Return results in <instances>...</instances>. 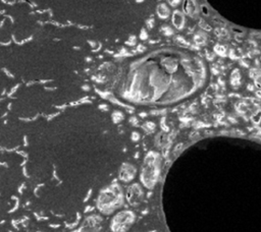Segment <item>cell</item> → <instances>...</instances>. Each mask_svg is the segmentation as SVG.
<instances>
[{
	"label": "cell",
	"mask_w": 261,
	"mask_h": 232,
	"mask_svg": "<svg viewBox=\"0 0 261 232\" xmlns=\"http://www.w3.org/2000/svg\"><path fill=\"white\" fill-rule=\"evenodd\" d=\"M160 32L166 36V37H169V36H172L173 35V30L169 26V25H162L160 27Z\"/></svg>",
	"instance_id": "obj_16"
},
{
	"label": "cell",
	"mask_w": 261,
	"mask_h": 232,
	"mask_svg": "<svg viewBox=\"0 0 261 232\" xmlns=\"http://www.w3.org/2000/svg\"><path fill=\"white\" fill-rule=\"evenodd\" d=\"M241 65H243V66H246V67L248 66V64H247L246 62H244V61H241Z\"/></svg>",
	"instance_id": "obj_24"
},
{
	"label": "cell",
	"mask_w": 261,
	"mask_h": 232,
	"mask_svg": "<svg viewBox=\"0 0 261 232\" xmlns=\"http://www.w3.org/2000/svg\"><path fill=\"white\" fill-rule=\"evenodd\" d=\"M161 169V158L156 152H149L142 163L140 170V180L144 187L152 189L158 182Z\"/></svg>",
	"instance_id": "obj_3"
},
{
	"label": "cell",
	"mask_w": 261,
	"mask_h": 232,
	"mask_svg": "<svg viewBox=\"0 0 261 232\" xmlns=\"http://www.w3.org/2000/svg\"><path fill=\"white\" fill-rule=\"evenodd\" d=\"M201 60L186 53L158 55L130 72L124 98L147 104H172L195 94L205 82Z\"/></svg>",
	"instance_id": "obj_1"
},
{
	"label": "cell",
	"mask_w": 261,
	"mask_h": 232,
	"mask_svg": "<svg viewBox=\"0 0 261 232\" xmlns=\"http://www.w3.org/2000/svg\"><path fill=\"white\" fill-rule=\"evenodd\" d=\"M255 83H256L257 86L261 88V72L255 77Z\"/></svg>",
	"instance_id": "obj_20"
},
{
	"label": "cell",
	"mask_w": 261,
	"mask_h": 232,
	"mask_svg": "<svg viewBox=\"0 0 261 232\" xmlns=\"http://www.w3.org/2000/svg\"><path fill=\"white\" fill-rule=\"evenodd\" d=\"M124 202V191L121 185L114 181L100 189L96 198V208L101 215L108 216L119 211Z\"/></svg>",
	"instance_id": "obj_2"
},
{
	"label": "cell",
	"mask_w": 261,
	"mask_h": 232,
	"mask_svg": "<svg viewBox=\"0 0 261 232\" xmlns=\"http://www.w3.org/2000/svg\"><path fill=\"white\" fill-rule=\"evenodd\" d=\"M136 221V214L132 210H119L110 219L111 232H127Z\"/></svg>",
	"instance_id": "obj_4"
},
{
	"label": "cell",
	"mask_w": 261,
	"mask_h": 232,
	"mask_svg": "<svg viewBox=\"0 0 261 232\" xmlns=\"http://www.w3.org/2000/svg\"><path fill=\"white\" fill-rule=\"evenodd\" d=\"M125 201L130 207H138L144 198V190L140 183H129L124 192Z\"/></svg>",
	"instance_id": "obj_6"
},
{
	"label": "cell",
	"mask_w": 261,
	"mask_h": 232,
	"mask_svg": "<svg viewBox=\"0 0 261 232\" xmlns=\"http://www.w3.org/2000/svg\"><path fill=\"white\" fill-rule=\"evenodd\" d=\"M194 42L197 44V45H205L206 42H207V35L204 33V32H198L194 35Z\"/></svg>",
	"instance_id": "obj_11"
},
{
	"label": "cell",
	"mask_w": 261,
	"mask_h": 232,
	"mask_svg": "<svg viewBox=\"0 0 261 232\" xmlns=\"http://www.w3.org/2000/svg\"><path fill=\"white\" fill-rule=\"evenodd\" d=\"M181 0H167L168 4L171 6V7H176L179 3H180Z\"/></svg>",
	"instance_id": "obj_19"
},
{
	"label": "cell",
	"mask_w": 261,
	"mask_h": 232,
	"mask_svg": "<svg viewBox=\"0 0 261 232\" xmlns=\"http://www.w3.org/2000/svg\"><path fill=\"white\" fill-rule=\"evenodd\" d=\"M182 11L190 17H196L199 14L197 0H182Z\"/></svg>",
	"instance_id": "obj_8"
},
{
	"label": "cell",
	"mask_w": 261,
	"mask_h": 232,
	"mask_svg": "<svg viewBox=\"0 0 261 232\" xmlns=\"http://www.w3.org/2000/svg\"><path fill=\"white\" fill-rule=\"evenodd\" d=\"M141 39L142 40H146L147 38H148V34H147V32L145 31V30H142V32H141Z\"/></svg>",
	"instance_id": "obj_21"
},
{
	"label": "cell",
	"mask_w": 261,
	"mask_h": 232,
	"mask_svg": "<svg viewBox=\"0 0 261 232\" xmlns=\"http://www.w3.org/2000/svg\"><path fill=\"white\" fill-rule=\"evenodd\" d=\"M260 72H261V70H259V69H256V68H254V69L252 68V69L250 70V76L255 78V77H256V76H257V75H258Z\"/></svg>",
	"instance_id": "obj_18"
},
{
	"label": "cell",
	"mask_w": 261,
	"mask_h": 232,
	"mask_svg": "<svg viewBox=\"0 0 261 232\" xmlns=\"http://www.w3.org/2000/svg\"><path fill=\"white\" fill-rule=\"evenodd\" d=\"M104 221L101 215L91 214L83 220L77 232H103Z\"/></svg>",
	"instance_id": "obj_5"
},
{
	"label": "cell",
	"mask_w": 261,
	"mask_h": 232,
	"mask_svg": "<svg viewBox=\"0 0 261 232\" xmlns=\"http://www.w3.org/2000/svg\"><path fill=\"white\" fill-rule=\"evenodd\" d=\"M147 25H148L149 28H152L153 25H154V19H153V18L148 19V20H147Z\"/></svg>",
	"instance_id": "obj_22"
},
{
	"label": "cell",
	"mask_w": 261,
	"mask_h": 232,
	"mask_svg": "<svg viewBox=\"0 0 261 232\" xmlns=\"http://www.w3.org/2000/svg\"><path fill=\"white\" fill-rule=\"evenodd\" d=\"M199 26L202 30H204V32H210L212 30V26L209 23H207L204 19H200L199 20Z\"/></svg>",
	"instance_id": "obj_17"
},
{
	"label": "cell",
	"mask_w": 261,
	"mask_h": 232,
	"mask_svg": "<svg viewBox=\"0 0 261 232\" xmlns=\"http://www.w3.org/2000/svg\"><path fill=\"white\" fill-rule=\"evenodd\" d=\"M137 175V169L136 167L128 163V162H124L120 165V167L118 168V172H117V177L118 180L120 182L123 183H130L135 177Z\"/></svg>",
	"instance_id": "obj_7"
},
{
	"label": "cell",
	"mask_w": 261,
	"mask_h": 232,
	"mask_svg": "<svg viewBox=\"0 0 261 232\" xmlns=\"http://www.w3.org/2000/svg\"><path fill=\"white\" fill-rule=\"evenodd\" d=\"M214 35H215L217 38L222 39V40H225V39H227V38L229 37V34H228L227 30L224 28V27H216V28L214 30Z\"/></svg>",
	"instance_id": "obj_13"
},
{
	"label": "cell",
	"mask_w": 261,
	"mask_h": 232,
	"mask_svg": "<svg viewBox=\"0 0 261 232\" xmlns=\"http://www.w3.org/2000/svg\"><path fill=\"white\" fill-rule=\"evenodd\" d=\"M241 82V73L239 69H233L230 74V83L232 85H238Z\"/></svg>",
	"instance_id": "obj_12"
},
{
	"label": "cell",
	"mask_w": 261,
	"mask_h": 232,
	"mask_svg": "<svg viewBox=\"0 0 261 232\" xmlns=\"http://www.w3.org/2000/svg\"><path fill=\"white\" fill-rule=\"evenodd\" d=\"M171 22L177 30H182L185 26V14L179 10H174L171 16Z\"/></svg>",
	"instance_id": "obj_9"
},
{
	"label": "cell",
	"mask_w": 261,
	"mask_h": 232,
	"mask_svg": "<svg viewBox=\"0 0 261 232\" xmlns=\"http://www.w3.org/2000/svg\"><path fill=\"white\" fill-rule=\"evenodd\" d=\"M156 13L157 15L162 18V19H166L169 17L170 15V9L167 6V4L165 3H159L156 7Z\"/></svg>",
	"instance_id": "obj_10"
},
{
	"label": "cell",
	"mask_w": 261,
	"mask_h": 232,
	"mask_svg": "<svg viewBox=\"0 0 261 232\" xmlns=\"http://www.w3.org/2000/svg\"><path fill=\"white\" fill-rule=\"evenodd\" d=\"M213 51L215 54H217L218 56H221V57H225L226 56V48L223 46V45H220V44H216L213 48Z\"/></svg>",
	"instance_id": "obj_14"
},
{
	"label": "cell",
	"mask_w": 261,
	"mask_h": 232,
	"mask_svg": "<svg viewBox=\"0 0 261 232\" xmlns=\"http://www.w3.org/2000/svg\"><path fill=\"white\" fill-rule=\"evenodd\" d=\"M207 59H208V60H212V59H213V55H211V54H209V53L207 52Z\"/></svg>",
	"instance_id": "obj_23"
},
{
	"label": "cell",
	"mask_w": 261,
	"mask_h": 232,
	"mask_svg": "<svg viewBox=\"0 0 261 232\" xmlns=\"http://www.w3.org/2000/svg\"><path fill=\"white\" fill-rule=\"evenodd\" d=\"M174 42L179 46V47H184V48H187L190 46V43L185 39L182 38L181 36H176L174 38Z\"/></svg>",
	"instance_id": "obj_15"
}]
</instances>
